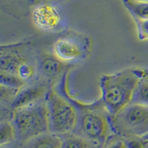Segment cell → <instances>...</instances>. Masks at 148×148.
<instances>
[{"instance_id": "cell-1", "label": "cell", "mask_w": 148, "mask_h": 148, "mask_svg": "<svg viewBox=\"0 0 148 148\" xmlns=\"http://www.w3.org/2000/svg\"><path fill=\"white\" fill-rule=\"evenodd\" d=\"M143 69L127 68L100 78L101 99L110 116L116 114L133 101Z\"/></svg>"}, {"instance_id": "cell-2", "label": "cell", "mask_w": 148, "mask_h": 148, "mask_svg": "<svg viewBox=\"0 0 148 148\" xmlns=\"http://www.w3.org/2000/svg\"><path fill=\"white\" fill-rule=\"evenodd\" d=\"M78 111V124L73 133L84 137L96 145H104L113 133L110 123V115L101 100L86 104L73 99L69 94H65Z\"/></svg>"}, {"instance_id": "cell-3", "label": "cell", "mask_w": 148, "mask_h": 148, "mask_svg": "<svg viewBox=\"0 0 148 148\" xmlns=\"http://www.w3.org/2000/svg\"><path fill=\"white\" fill-rule=\"evenodd\" d=\"M11 119L15 125L20 144L50 132L46 97L14 110L11 113Z\"/></svg>"}, {"instance_id": "cell-4", "label": "cell", "mask_w": 148, "mask_h": 148, "mask_svg": "<svg viewBox=\"0 0 148 148\" xmlns=\"http://www.w3.org/2000/svg\"><path fill=\"white\" fill-rule=\"evenodd\" d=\"M113 134L124 138H140L148 141V106L130 103L119 113L110 116Z\"/></svg>"}, {"instance_id": "cell-5", "label": "cell", "mask_w": 148, "mask_h": 148, "mask_svg": "<svg viewBox=\"0 0 148 148\" xmlns=\"http://www.w3.org/2000/svg\"><path fill=\"white\" fill-rule=\"evenodd\" d=\"M46 101L50 132L58 136L73 132L77 126L79 115L72 101L67 96L59 94L53 88H49Z\"/></svg>"}, {"instance_id": "cell-6", "label": "cell", "mask_w": 148, "mask_h": 148, "mask_svg": "<svg viewBox=\"0 0 148 148\" xmlns=\"http://www.w3.org/2000/svg\"><path fill=\"white\" fill-rule=\"evenodd\" d=\"M37 59L28 43L19 42L2 45L0 49V72L16 76L17 71L24 63Z\"/></svg>"}, {"instance_id": "cell-7", "label": "cell", "mask_w": 148, "mask_h": 148, "mask_svg": "<svg viewBox=\"0 0 148 148\" xmlns=\"http://www.w3.org/2000/svg\"><path fill=\"white\" fill-rule=\"evenodd\" d=\"M88 52V43L77 36H62L54 42L53 54L62 62H76L84 58Z\"/></svg>"}, {"instance_id": "cell-8", "label": "cell", "mask_w": 148, "mask_h": 148, "mask_svg": "<svg viewBox=\"0 0 148 148\" xmlns=\"http://www.w3.org/2000/svg\"><path fill=\"white\" fill-rule=\"evenodd\" d=\"M32 18L38 28L47 32L59 30L62 22L59 10L51 3H42L36 6L33 12Z\"/></svg>"}, {"instance_id": "cell-9", "label": "cell", "mask_w": 148, "mask_h": 148, "mask_svg": "<svg viewBox=\"0 0 148 148\" xmlns=\"http://www.w3.org/2000/svg\"><path fill=\"white\" fill-rule=\"evenodd\" d=\"M47 82H35L25 86L18 91L10 105L11 113L14 110L27 106L46 97L49 90Z\"/></svg>"}, {"instance_id": "cell-10", "label": "cell", "mask_w": 148, "mask_h": 148, "mask_svg": "<svg viewBox=\"0 0 148 148\" xmlns=\"http://www.w3.org/2000/svg\"><path fill=\"white\" fill-rule=\"evenodd\" d=\"M38 60L39 74L47 83L59 79L65 71L67 64L57 59L53 54H42L39 56Z\"/></svg>"}, {"instance_id": "cell-11", "label": "cell", "mask_w": 148, "mask_h": 148, "mask_svg": "<svg viewBox=\"0 0 148 148\" xmlns=\"http://www.w3.org/2000/svg\"><path fill=\"white\" fill-rule=\"evenodd\" d=\"M60 136L47 132L20 144V148H61Z\"/></svg>"}, {"instance_id": "cell-12", "label": "cell", "mask_w": 148, "mask_h": 148, "mask_svg": "<svg viewBox=\"0 0 148 148\" xmlns=\"http://www.w3.org/2000/svg\"><path fill=\"white\" fill-rule=\"evenodd\" d=\"M18 142V134L12 119H2L0 124V147Z\"/></svg>"}, {"instance_id": "cell-13", "label": "cell", "mask_w": 148, "mask_h": 148, "mask_svg": "<svg viewBox=\"0 0 148 148\" xmlns=\"http://www.w3.org/2000/svg\"><path fill=\"white\" fill-rule=\"evenodd\" d=\"M60 136L62 138L61 148H96L101 146L95 145L89 140L73 132Z\"/></svg>"}, {"instance_id": "cell-14", "label": "cell", "mask_w": 148, "mask_h": 148, "mask_svg": "<svg viewBox=\"0 0 148 148\" xmlns=\"http://www.w3.org/2000/svg\"><path fill=\"white\" fill-rule=\"evenodd\" d=\"M132 101L148 106V69H143Z\"/></svg>"}, {"instance_id": "cell-15", "label": "cell", "mask_w": 148, "mask_h": 148, "mask_svg": "<svg viewBox=\"0 0 148 148\" xmlns=\"http://www.w3.org/2000/svg\"><path fill=\"white\" fill-rule=\"evenodd\" d=\"M127 7L136 19H148V2L125 0Z\"/></svg>"}, {"instance_id": "cell-16", "label": "cell", "mask_w": 148, "mask_h": 148, "mask_svg": "<svg viewBox=\"0 0 148 148\" xmlns=\"http://www.w3.org/2000/svg\"><path fill=\"white\" fill-rule=\"evenodd\" d=\"M0 84L2 86L15 90L22 89L27 84L16 75L5 72H0Z\"/></svg>"}, {"instance_id": "cell-17", "label": "cell", "mask_w": 148, "mask_h": 148, "mask_svg": "<svg viewBox=\"0 0 148 148\" xmlns=\"http://www.w3.org/2000/svg\"><path fill=\"white\" fill-rule=\"evenodd\" d=\"M103 148H127L125 138L116 134H112L103 145Z\"/></svg>"}, {"instance_id": "cell-18", "label": "cell", "mask_w": 148, "mask_h": 148, "mask_svg": "<svg viewBox=\"0 0 148 148\" xmlns=\"http://www.w3.org/2000/svg\"><path fill=\"white\" fill-rule=\"evenodd\" d=\"M138 39L141 41L148 40V19H136Z\"/></svg>"}, {"instance_id": "cell-19", "label": "cell", "mask_w": 148, "mask_h": 148, "mask_svg": "<svg viewBox=\"0 0 148 148\" xmlns=\"http://www.w3.org/2000/svg\"><path fill=\"white\" fill-rule=\"evenodd\" d=\"M127 148H146L147 142L144 138H125Z\"/></svg>"}, {"instance_id": "cell-20", "label": "cell", "mask_w": 148, "mask_h": 148, "mask_svg": "<svg viewBox=\"0 0 148 148\" xmlns=\"http://www.w3.org/2000/svg\"><path fill=\"white\" fill-rule=\"evenodd\" d=\"M0 147L1 148H20V143H19V142H16V143L11 144V145Z\"/></svg>"}, {"instance_id": "cell-21", "label": "cell", "mask_w": 148, "mask_h": 148, "mask_svg": "<svg viewBox=\"0 0 148 148\" xmlns=\"http://www.w3.org/2000/svg\"><path fill=\"white\" fill-rule=\"evenodd\" d=\"M137 2H148V0H134Z\"/></svg>"}, {"instance_id": "cell-22", "label": "cell", "mask_w": 148, "mask_h": 148, "mask_svg": "<svg viewBox=\"0 0 148 148\" xmlns=\"http://www.w3.org/2000/svg\"><path fill=\"white\" fill-rule=\"evenodd\" d=\"M96 148H103V145H101V146H99Z\"/></svg>"}, {"instance_id": "cell-23", "label": "cell", "mask_w": 148, "mask_h": 148, "mask_svg": "<svg viewBox=\"0 0 148 148\" xmlns=\"http://www.w3.org/2000/svg\"><path fill=\"white\" fill-rule=\"evenodd\" d=\"M146 148H148V141L147 142V146H146Z\"/></svg>"}]
</instances>
